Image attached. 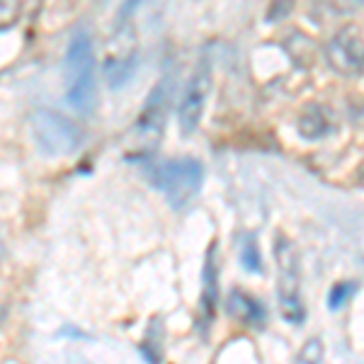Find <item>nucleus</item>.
<instances>
[{"label": "nucleus", "mask_w": 364, "mask_h": 364, "mask_svg": "<svg viewBox=\"0 0 364 364\" xmlns=\"http://www.w3.org/2000/svg\"><path fill=\"white\" fill-rule=\"evenodd\" d=\"M32 136L44 156L63 158L80 149L83 129L56 109H37L32 114Z\"/></svg>", "instance_id": "nucleus-5"}, {"label": "nucleus", "mask_w": 364, "mask_h": 364, "mask_svg": "<svg viewBox=\"0 0 364 364\" xmlns=\"http://www.w3.org/2000/svg\"><path fill=\"white\" fill-rule=\"evenodd\" d=\"M139 352L149 364H163V360H166V328H163V318L149 321L144 340L139 343Z\"/></svg>", "instance_id": "nucleus-12"}, {"label": "nucleus", "mask_w": 364, "mask_h": 364, "mask_svg": "<svg viewBox=\"0 0 364 364\" xmlns=\"http://www.w3.org/2000/svg\"><path fill=\"white\" fill-rule=\"evenodd\" d=\"M209 92H211V63H209V58H202L178 105V124L182 129V134L197 132L199 122H202V114H204V107H207Z\"/></svg>", "instance_id": "nucleus-7"}, {"label": "nucleus", "mask_w": 364, "mask_h": 364, "mask_svg": "<svg viewBox=\"0 0 364 364\" xmlns=\"http://www.w3.org/2000/svg\"><path fill=\"white\" fill-rule=\"evenodd\" d=\"M328 66L338 73H362L364 70V37L355 25L343 27L326 46Z\"/></svg>", "instance_id": "nucleus-8"}, {"label": "nucleus", "mask_w": 364, "mask_h": 364, "mask_svg": "<svg viewBox=\"0 0 364 364\" xmlns=\"http://www.w3.org/2000/svg\"><path fill=\"white\" fill-rule=\"evenodd\" d=\"M168 107H170V75L166 73L154 85L144 109L136 117L132 139H129V144H132V149L127 154L129 161H144V158H151L156 154L163 132H166Z\"/></svg>", "instance_id": "nucleus-3"}, {"label": "nucleus", "mask_w": 364, "mask_h": 364, "mask_svg": "<svg viewBox=\"0 0 364 364\" xmlns=\"http://www.w3.org/2000/svg\"><path fill=\"white\" fill-rule=\"evenodd\" d=\"M226 314L231 316V318H236V321L245 323V326H252V328L265 326V321H267L265 304H262L257 296L243 291V289H233L231 294L226 296Z\"/></svg>", "instance_id": "nucleus-10"}, {"label": "nucleus", "mask_w": 364, "mask_h": 364, "mask_svg": "<svg viewBox=\"0 0 364 364\" xmlns=\"http://www.w3.org/2000/svg\"><path fill=\"white\" fill-rule=\"evenodd\" d=\"M139 66V51H136V37L129 20H122L117 27L112 44H109V54L105 58V78L109 87H124L132 80L134 70Z\"/></svg>", "instance_id": "nucleus-6"}, {"label": "nucleus", "mask_w": 364, "mask_h": 364, "mask_svg": "<svg viewBox=\"0 0 364 364\" xmlns=\"http://www.w3.org/2000/svg\"><path fill=\"white\" fill-rule=\"evenodd\" d=\"M323 340L321 338H311L304 343V348L299 350L294 364H321L323 362Z\"/></svg>", "instance_id": "nucleus-15"}, {"label": "nucleus", "mask_w": 364, "mask_h": 364, "mask_svg": "<svg viewBox=\"0 0 364 364\" xmlns=\"http://www.w3.org/2000/svg\"><path fill=\"white\" fill-rule=\"evenodd\" d=\"M216 304H219V243H209L207 257H204L202 267V296H199L197 306V318L195 326L202 333V338H207L211 323L216 318Z\"/></svg>", "instance_id": "nucleus-9"}, {"label": "nucleus", "mask_w": 364, "mask_h": 364, "mask_svg": "<svg viewBox=\"0 0 364 364\" xmlns=\"http://www.w3.org/2000/svg\"><path fill=\"white\" fill-rule=\"evenodd\" d=\"M357 289H360V284H357V282H338V284L331 289V294H328V309H331V311L343 309L345 304L355 296Z\"/></svg>", "instance_id": "nucleus-14"}, {"label": "nucleus", "mask_w": 364, "mask_h": 364, "mask_svg": "<svg viewBox=\"0 0 364 364\" xmlns=\"http://www.w3.org/2000/svg\"><path fill=\"white\" fill-rule=\"evenodd\" d=\"M296 129L304 139L318 141L333 132V112L323 107V105H309V107L304 109V114L299 117Z\"/></svg>", "instance_id": "nucleus-11"}, {"label": "nucleus", "mask_w": 364, "mask_h": 364, "mask_svg": "<svg viewBox=\"0 0 364 364\" xmlns=\"http://www.w3.org/2000/svg\"><path fill=\"white\" fill-rule=\"evenodd\" d=\"M274 262H277V304L282 318L291 326L306 321V306L301 299V257L296 245L287 236L274 240Z\"/></svg>", "instance_id": "nucleus-4"}, {"label": "nucleus", "mask_w": 364, "mask_h": 364, "mask_svg": "<svg viewBox=\"0 0 364 364\" xmlns=\"http://www.w3.org/2000/svg\"><path fill=\"white\" fill-rule=\"evenodd\" d=\"M95 44L87 29L70 37L66 58H63V78H66V102L78 114H90L97 102L95 80Z\"/></svg>", "instance_id": "nucleus-1"}, {"label": "nucleus", "mask_w": 364, "mask_h": 364, "mask_svg": "<svg viewBox=\"0 0 364 364\" xmlns=\"http://www.w3.org/2000/svg\"><path fill=\"white\" fill-rule=\"evenodd\" d=\"M20 15H22V5L20 3H13V0H8V3H0V29L13 27Z\"/></svg>", "instance_id": "nucleus-16"}, {"label": "nucleus", "mask_w": 364, "mask_h": 364, "mask_svg": "<svg viewBox=\"0 0 364 364\" xmlns=\"http://www.w3.org/2000/svg\"><path fill=\"white\" fill-rule=\"evenodd\" d=\"M149 180L158 192H163L175 211L190 207L204 185V166L192 156L158 161L149 168Z\"/></svg>", "instance_id": "nucleus-2"}, {"label": "nucleus", "mask_w": 364, "mask_h": 364, "mask_svg": "<svg viewBox=\"0 0 364 364\" xmlns=\"http://www.w3.org/2000/svg\"><path fill=\"white\" fill-rule=\"evenodd\" d=\"M240 265H243L245 272L252 274H262V255H260V245H257L255 233H243L240 236Z\"/></svg>", "instance_id": "nucleus-13"}]
</instances>
